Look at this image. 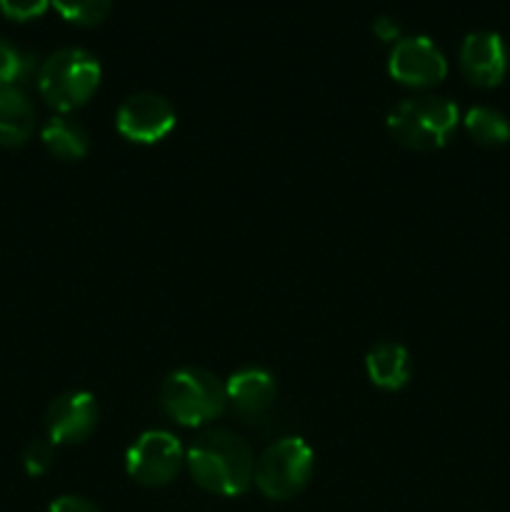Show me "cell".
Here are the masks:
<instances>
[{"mask_svg":"<svg viewBox=\"0 0 510 512\" xmlns=\"http://www.w3.org/2000/svg\"><path fill=\"white\" fill-rule=\"evenodd\" d=\"M190 475L203 490L223 498L243 495L253 483L255 460L250 445L233 430H208L185 453Z\"/></svg>","mask_w":510,"mask_h":512,"instance_id":"1","label":"cell"},{"mask_svg":"<svg viewBox=\"0 0 510 512\" xmlns=\"http://www.w3.org/2000/svg\"><path fill=\"white\" fill-rule=\"evenodd\" d=\"M458 105L440 95H413L388 113V130L400 145L410 150L443 148L458 125Z\"/></svg>","mask_w":510,"mask_h":512,"instance_id":"2","label":"cell"},{"mask_svg":"<svg viewBox=\"0 0 510 512\" xmlns=\"http://www.w3.org/2000/svg\"><path fill=\"white\" fill-rule=\"evenodd\" d=\"M100 75L103 70L93 53L83 48H63L40 63L38 90L50 108L70 113L93 98Z\"/></svg>","mask_w":510,"mask_h":512,"instance_id":"3","label":"cell"},{"mask_svg":"<svg viewBox=\"0 0 510 512\" xmlns=\"http://www.w3.org/2000/svg\"><path fill=\"white\" fill-rule=\"evenodd\" d=\"M160 405L165 415L185 428H198L223 415L228 405L225 383L205 368H178L163 380Z\"/></svg>","mask_w":510,"mask_h":512,"instance_id":"4","label":"cell"},{"mask_svg":"<svg viewBox=\"0 0 510 512\" xmlns=\"http://www.w3.org/2000/svg\"><path fill=\"white\" fill-rule=\"evenodd\" d=\"M313 465V450L303 438H283L260 455L253 480L265 498L290 500L310 483Z\"/></svg>","mask_w":510,"mask_h":512,"instance_id":"5","label":"cell"},{"mask_svg":"<svg viewBox=\"0 0 510 512\" xmlns=\"http://www.w3.org/2000/svg\"><path fill=\"white\" fill-rule=\"evenodd\" d=\"M185 463L183 445L178 438L165 430H148L130 445L125 455V468L128 475L140 485L160 488L168 485L180 473Z\"/></svg>","mask_w":510,"mask_h":512,"instance_id":"6","label":"cell"},{"mask_svg":"<svg viewBox=\"0 0 510 512\" xmlns=\"http://www.w3.org/2000/svg\"><path fill=\"white\" fill-rule=\"evenodd\" d=\"M115 128L125 140L138 145H153L168 138L175 128V108L158 93H135L120 103Z\"/></svg>","mask_w":510,"mask_h":512,"instance_id":"7","label":"cell"},{"mask_svg":"<svg viewBox=\"0 0 510 512\" xmlns=\"http://www.w3.org/2000/svg\"><path fill=\"white\" fill-rule=\"evenodd\" d=\"M388 73L408 88H433L448 75V60L430 38L408 35L390 50Z\"/></svg>","mask_w":510,"mask_h":512,"instance_id":"8","label":"cell"},{"mask_svg":"<svg viewBox=\"0 0 510 512\" xmlns=\"http://www.w3.org/2000/svg\"><path fill=\"white\" fill-rule=\"evenodd\" d=\"M100 408L90 393L75 390L63 393L45 410V430L53 445H78L93 435L98 428Z\"/></svg>","mask_w":510,"mask_h":512,"instance_id":"9","label":"cell"},{"mask_svg":"<svg viewBox=\"0 0 510 512\" xmlns=\"http://www.w3.org/2000/svg\"><path fill=\"white\" fill-rule=\"evenodd\" d=\"M460 70L468 83L478 88H495L508 73V48L503 38L490 30L465 35L460 45Z\"/></svg>","mask_w":510,"mask_h":512,"instance_id":"10","label":"cell"},{"mask_svg":"<svg viewBox=\"0 0 510 512\" xmlns=\"http://www.w3.org/2000/svg\"><path fill=\"white\" fill-rule=\"evenodd\" d=\"M278 385L275 378L263 368H243L230 375L225 383V395L240 418H260L275 403Z\"/></svg>","mask_w":510,"mask_h":512,"instance_id":"11","label":"cell"},{"mask_svg":"<svg viewBox=\"0 0 510 512\" xmlns=\"http://www.w3.org/2000/svg\"><path fill=\"white\" fill-rule=\"evenodd\" d=\"M35 130V108L28 93L0 85V145L18 148L28 143Z\"/></svg>","mask_w":510,"mask_h":512,"instance_id":"12","label":"cell"},{"mask_svg":"<svg viewBox=\"0 0 510 512\" xmlns=\"http://www.w3.org/2000/svg\"><path fill=\"white\" fill-rule=\"evenodd\" d=\"M45 150L58 160H80L90 150V135L80 120L68 118V115H53L40 130Z\"/></svg>","mask_w":510,"mask_h":512,"instance_id":"13","label":"cell"},{"mask_svg":"<svg viewBox=\"0 0 510 512\" xmlns=\"http://www.w3.org/2000/svg\"><path fill=\"white\" fill-rule=\"evenodd\" d=\"M365 370L375 388L400 390L410 380V355L398 343H380L365 358Z\"/></svg>","mask_w":510,"mask_h":512,"instance_id":"14","label":"cell"},{"mask_svg":"<svg viewBox=\"0 0 510 512\" xmlns=\"http://www.w3.org/2000/svg\"><path fill=\"white\" fill-rule=\"evenodd\" d=\"M38 70V55L13 40L0 38V85L3 88L25 90V85L38 83Z\"/></svg>","mask_w":510,"mask_h":512,"instance_id":"15","label":"cell"},{"mask_svg":"<svg viewBox=\"0 0 510 512\" xmlns=\"http://www.w3.org/2000/svg\"><path fill=\"white\" fill-rule=\"evenodd\" d=\"M465 128H468L470 138L483 148H498L510 140V123L500 110L488 108V105H478L470 108L465 115Z\"/></svg>","mask_w":510,"mask_h":512,"instance_id":"16","label":"cell"},{"mask_svg":"<svg viewBox=\"0 0 510 512\" xmlns=\"http://www.w3.org/2000/svg\"><path fill=\"white\" fill-rule=\"evenodd\" d=\"M65 20L75 25H98L110 15L113 0H50Z\"/></svg>","mask_w":510,"mask_h":512,"instance_id":"17","label":"cell"},{"mask_svg":"<svg viewBox=\"0 0 510 512\" xmlns=\"http://www.w3.org/2000/svg\"><path fill=\"white\" fill-rule=\"evenodd\" d=\"M55 460V445L50 440H33L28 443V448L23 450V468L25 473L40 478V475L48 473L53 468Z\"/></svg>","mask_w":510,"mask_h":512,"instance_id":"18","label":"cell"},{"mask_svg":"<svg viewBox=\"0 0 510 512\" xmlns=\"http://www.w3.org/2000/svg\"><path fill=\"white\" fill-rule=\"evenodd\" d=\"M50 0H0V13L10 20H35L48 10Z\"/></svg>","mask_w":510,"mask_h":512,"instance_id":"19","label":"cell"},{"mask_svg":"<svg viewBox=\"0 0 510 512\" xmlns=\"http://www.w3.org/2000/svg\"><path fill=\"white\" fill-rule=\"evenodd\" d=\"M50 512H100V508L80 495H63L50 505Z\"/></svg>","mask_w":510,"mask_h":512,"instance_id":"20","label":"cell"},{"mask_svg":"<svg viewBox=\"0 0 510 512\" xmlns=\"http://www.w3.org/2000/svg\"><path fill=\"white\" fill-rule=\"evenodd\" d=\"M373 33L378 35L380 40H395V43H398V40H400V25L395 23L390 15H378V18L373 20Z\"/></svg>","mask_w":510,"mask_h":512,"instance_id":"21","label":"cell"}]
</instances>
